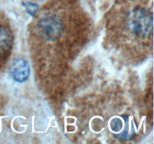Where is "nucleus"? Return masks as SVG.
<instances>
[{
	"instance_id": "2",
	"label": "nucleus",
	"mask_w": 154,
	"mask_h": 144,
	"mask_svg": "<svg viewBox=\"0 0 154 144\" xmlns=\"http://www.w3.org/2000/svg\"><path fill=\"white\" fill-rule=\"evenodd\" d=\"M38 29L45 40L54 41L60 38L63 31V22L55 14H47L38 22Z\"/></svg>"
},
{
	"instance_id": "5",
	"label": "nucleus",
	"mask_w": 154,
	"mask_h": 144,
	"mask_svg": "<svg viewBox=\"0 0 154 144\" xmlns=\"http://www.w3.org/2000/svg\"><path fill=\"white\" fill-rule=\"evenodd\" d=\"M13 42L11 30L5 26H0V56L10 49Z\"/></svg>"
},
{
	"instance_id": "3",
	"label": "nucleus",
	"mask_w": 154,
	"mask_h": 144,
	"mask_svg": "<svg viewBox=\"0 0 154 144\" xmlns=\"http://www.w3.org/2000/svg\"><path fill=\"white\" fill-rule=\"evenodd\" d=\"M11 76L17 82H23L28 80L30 74V67L28 62L23 58H17L10 67Z\"/></svg>"
},
{
	"instance_id": "1",
	"label": "nucleus",
	"mask_w": 154,
	"mask_h": 144,
	"mask_svg": "<svg viewBox=\"0 0 154 144\" xmlns=\"http://www.w3.org/2000/svg\"><path fill=\"white\" fill-rule=\"evenodd\" d=\"M128 26L135 36L147 38L153 32V14L144 8H136L128 16Z\"/></svg>"
},
{
	"instance_id": "6",
	"label": "nucleus",
	"mask_w": 154,
	"mask_h": 144,
	"mask_svg": "<svg viewBox=\"0 0 154 144\" xmlns=\"http://www.w3.org/2000/svg\"><path fill=\"white\" fill-rule=\"evenodd\" d=\"M25 7L26 8L28 13L30 14L31 15L35 14L38 11V7L37 4L32 2H27L26 4H25Z\"/></svg>"
},
{
	"instance_id": "4",
	"label": "nucleus",
	"mask_w": 154,
	"mask_h": 144,
	"mask_svg": "<svg viewBox=\"0 0 154 144\" xmlns=\"http://www.w3.org/2000/svg\"><path fill=\"white\" fill-rule=\"evenodd\" d=\"M124 123L121 132L117 135V137L123 140H130L135 136L136 131H135V124L133 120H132L131 117L128 116H123Z\"/></svg>"
}]
</instances>
